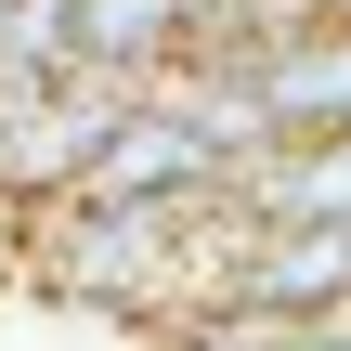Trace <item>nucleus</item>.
<instances>
[{
  "instance_id": "f257e3e1",
  "label": "nucleus",
  "mask_w": 351,
  "mask_h": 351,
  "mask_svg": "<svg viewBox=\"0 0 351 351\" xmlns=\"http://www.w3.org/2000/svg\"><path fill=\"white\" fill-rule=\"evenodd\" d=\"M247 78H261L274 143H351V26L287 13L274 39H247Z\"/></svg>"
},
{
  "instance_id": "f03ea898",
  "label": "nucleus",
  "mask_w": 351,
  "mask_h": 351,
  "mask_svg": "<svg viewBox=\"0 0 351 351\" xmlns=\"http://www.w3.org/2000/svg\"><path fill=\"white\" fill-rule=\"evenodd\" d=\"M300 13H313V26H351V0H300Z\"/></svg>"
}]
</instances>
